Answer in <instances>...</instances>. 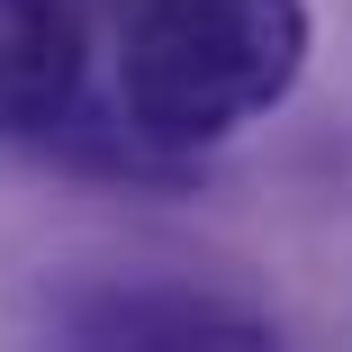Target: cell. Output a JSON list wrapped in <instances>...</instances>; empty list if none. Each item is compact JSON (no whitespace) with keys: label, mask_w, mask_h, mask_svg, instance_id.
<instances>
[{"label":"cell","mask_w":352,"mask_h":352,"mask_svg":"<svg viewBox=\"0 0 352 352\" xmlns=\"http://www.w3.org/2000/svg\"><path fill=\"white\" fill-rule=\"evenodd\" d=\"M91 352H280V334L217 298H118L91 316Z\"/></svg>","instance_id":"3957f363"},{"label":"cell","mask_w":352,"mask_h":352,"mask_svg":"<svg viewBox=\"0 0 352 352\" xmlns=\"http://www.w3.org/2000/svg\"><path fill=\"white\" fill-rule=\"evenodd\" d=\"M82 91V28L63 0H0V135H45Z\"/></svg>","instance_id":"7a4b0ae2"},{"label":"cell","mask_w":352,"mask_h":352,"mask_svg":"<svg viewBox=\"0 0 352 352\" xmlns=\"http://www.w3.org/2000/svg\"><path fill=\"white\" fill-rule=\"evenodd\" d=\"M298 63V0H145L118 45V91L154 145H217L271 100H289Z\"/></svg>","instance_id":"6da1fadb"}]
</instances>
